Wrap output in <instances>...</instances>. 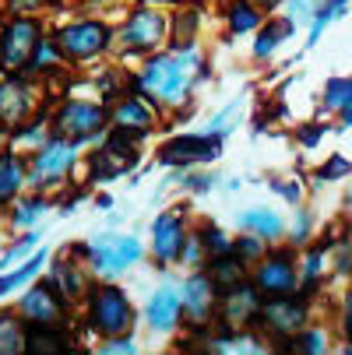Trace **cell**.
<instances>
[{
	"label": "cell",
	"mask_w": 352,
	"mask_h": 355,
	"mask_svg": "<svg viewBox=\"0 0 352 355\" xmlns=\"http://www.w3.org/2000/svg\"><path fill=\"white\" fill-rule=\"evenodd\" d=\"M197 71V57L194 53H180V57H152L141 71V92L156 103H166V106H176L187 98V88H190V78Z\"/></svg>",
	"instance_id": "obj_1"
},
{
	"label": "cell",
	"mask_w": 352,
	"mask_h": 355,
	"mask_svg": "<svg viewBox=\"0 0 352 355\" xmlns=\"http://www.w3.org/2000/svg\"><path fill=\"white\" fill-rule=\"evenodd\" d=\"M35 106L32 88L18 78L0 81V127H22Z\"/></svg>",
	"instance_id": "obj_14"
},
{
	"label": "cell",
	"mask_w": 352,
	"mask_h": 355,
	"mask_svg": "<svg viewBox=\"0 0 352 355\" xmlns=\"http://www.w3.org/2000/svg\"><path fill=\"white\" fill-rule=\"evenodd\" d=\"M88 261H92V268H95L99 275L113 278V275L127 271L134 261H141V243H137L134 236H106V239H95V243L88 246Z\"/></svg>",
	"instance_id": "obj_4"
},
{
	"label": "cell",
	"mask_w": 352,
	"mask_h": 355,
	"mask_svg": "<svg viewBox=\"0 0 352 355\" xmlns=\"http://www.w3.org/2000/svg\"><path fill=\"white\" fill-rule=\"evenodd\" d=\"M240 110H243V103H229V106H226V110L215 116V123H212V134H226V130L233 127V116H236Z\"/></svg>",
	"instance_id": "obj_36"
},
{
	"label": "cell",
	"mask_w": 352,
	"mask_h": 355,
	"mask_svg": "<svg viewBox=\"0 0 352 355\" xmlns=\"http://www.w3.org/2000/svg\"><path fill=\"white\" fill-rule=\"evenodd\" d=\"M25 320L22 313H0V355H18L25 352Z\"/></svg>",
	"instance_id": "obj_22"
},
{
	"label": "cell",
	"mask_w": 352,
	"mask_h": 355,
	"mask_svg": "<svg viewBox=\"0 0 352 355\" xmlns=\"http://www.w3.org/2000/svg\"><path fill=\"white\" fill-rule=\"evenodd\" d=\"M296 348H299V352L317 355V352H324V334H321V331H307V334H299V338H296Z\"/></svg>",
	"instance_id": "obj_35"
},
{
	"label": "cell",
	"mask_w": 352,
	"mask_h": 355,
	"mask_svg": "<svg viewBox=\"0 0 352 355\" xmlns=\"http://www.w3.org/2000/svg\"><path fill=\"white\" fill-rule=\"evenodd\" d=\"M233 250H236V257H240V261H258L261 253H265V243H261V236L246 232L243 239H236V243H233Z\"/></svg>",
	"instance_id": "obj_31"
},
{
	"label": "cell",
	"mask_w": 352,
	"mask_h": 355,
	"mask_svg": "<svg viewBox=\"0 0 352 355\" xmlns=\"http://www.w3.org/2000/svg\"><path fill=\"white\" fill-rule=\"evenodd\" d=\"M307 229H310V215H307V211H299V218H296V232H292V239H307Z\"/></svg>",
	"instance_id": "obj_42"
},
{
	"label": "cell",
	"mask_w": 352,
	"mask_h": 355,
	"mask_svg": "<svg viewBox=\"0 0 352 355\" xmlns=\"http://www.w3.org/2000/svg\"><path fill=\"white\" fill-rule=\"evenodd\" d=\"M240 225L246 232H254L261 239H278L285 232V222L278 218V211H268V208H254V211H243Z\"/></svg>",
	"instance_id": "obj_20"
},
{
	"label": "cell",
	"mask_w": 352,
	"mask_h": 355,
	"mask_svg": "<svg viewBox=\"0 0 352 355\" xmlns=\"http://www.w3.org/2000/svg\"><path fill=\"white\" fill-rule=\"evenodd\" d=\"M46 264V250H35L32 253V257H28V264L25 268H18V271H11V275H4V278H0V295H4V292H11L15 285H25L28 278H35V271Z\"/></svg>",
	"instance_id": "obj_27"
},
{
	"label": "cell",
	"mask_w": 352,
	"mask_h": 355,
	"mask_svg": "<svg viewBox=\"0 0 352 355\" xmlns=\"http://www.w3.org/2000/svg\"><path fill=\"white\" fill-rule=\"evenodd\" d=\"M28 250H35V236H25V239H18L15 246H8L4 253H0V268H15Z\"/></svg>",
	"instance_id": "obj_34"
},
{
	"label": "cell",
	"mask_w": 352,
	"mask_h": 355,
	"mask_svg": "<svg viewBox=\"0 0 352 355\" xmlns=\"http://www.w3.org/2000/svg\"><path fill=\"white\" fill-rule=\"evenodd\" d=\"M342 120H345V123L352 127V106H349V110H342Z\"/></svg>",
	"instance_id": "obj_44"
},
{
	"label": "cell",
	"mask_w": 352,
	"mask_h": 355,
	"mask_svg": "<svg viewBox=\"0 0 352 355\" xmlns=\"http://www.w3.org/2000/svg\"><path fill=\"white\" fill-rule=\"evenodd\" d=\"M289 32H292V21H268L261 28L258 42H254V57H271L275 49H278V42H285Z\"/></svg>",
	"instance_id": "obj_26"
},
{
	"label": "cell",
	"mask_w": 352,
	"mask_h": 355,
	"mask_svg": "<svg viewBox=\"0 0 352 355\" xmlns=\"http://www.w3.org/2000/svg\"><path fill=\"white\" fill-rule=\"evenodd\" d=\"M342 11H345V0H324L321 11H317V21H314V32H310V42H317V39H321V32H324V25H328V21H335Z\"/></svg>",
	"instance_id": "obj_30"
},
{
	"label": "cell",
	"mask_w": 352,
	"mask_h": 355,
	"mask_svg": "<svg viewBox=\"0 0 352 355\" xmlns=\"http://www.w3.org/2000/svg\"><path fill=\"white\" fill-rule=\"evenodd\" d=\"M194 28H197V11H183V15H176V28H173V42L176 46H187L190 39H194Z\"/></svg>",
	"instance_id": "obj_32"
},
{
	"label": "cell",
	"mask_w": 352,
	"mask_h": 355,
	"mask_svg": "<svg viewBox=\"0 0 352 355\" xmlns=\"http://www.w3.org/2000/svg\"><path fill=\"white\" fill-rule=\"evenodd\" d=\"M103 352H106V355H131V352H134V341L117 334V338H110V341L103 345Z\"/></svg>",
	"instance_id": "obj_40"
},
{
	"label": "cell",
	"mask_w": 352,
	"mask_h": 355,
	"mask_svg": "<svg viewBox=\"0 0 352 355\" xmlns=\"http://www.w3.org/2000/svg\"><path fill=\"white\" fill-rule=\"evenodd\" d=\"M261 324L271 331V334H296L299 327L307 324V306L303 302H296L289 295H271V302H265L261 306Z\"/></svg>",
	"instance_id": "obj_12"
},
{
	"label": "cell",
	"mask_w": 352,
	"mask_h": 355,
	"mask_svg": "<svg viewBox=\"0 0 352 355\" xmlns=\"http://www.w3.org/2000/svg\"><path fill=\"white\" fill-rule=\"evenodd\" d=\"M18 313L28 327H60L64 324V295L53 285H35L25 292Z\"/></svg>",
	"instance_id": "obj_7"
},
{
	"label": "cell",
	"mask_w": 352,
	"mask_h": 355,
	"mask_svg": "<svg viewBox=\"0 0 352 355\" xmlns=\"http://www.w3.org/2000/svg\"><path fill=\"white\" fill-rule=\"evenodd\" d=\"M113 123H117L120 130L144 134V130H152V123H156V113H152V106H148L144 98L131 95V98H124V103L117 106V113H113Z\"/></svg>",
	"instance_id": "obj_18"
},
{
	"label": "cell",
	"mask_w": 352,
	"mask_h": 355,
	"mask_svg": "<svg viewBox=\"0 0 352 355\" xmlns=\"http://www.w3.org/2000/svg\"><path fill=\"white\" fill-rule=\"evenodd\" d=\"M67 348V338L57 327H32L25 334V352L28 355H60Z\"/></svg>",
	"instance_id": "obj_21"
},
{
	"label": "cell",
	"mask_w": 352,
	"mask_h": 355,
	"mask_svg": "<svg viewBox=\"0 0 352 355\" xmlns=\"http://www.w3.org/2000/svg\"><path fill=\"white\" fill-rule=\"evenodd\" d=\"M258 313H261L258 288H250V285H236V288L222 292V324H226L229 331L246 327Z\"/></svg>",
	"instance_id": "obj_15"
},
{
	"label": "cell",
	"mask_w": 352,
	"mask_h": 355,
	"mask_svg": "<svg viewBox=\"0 0 352 355\" xmlns=\"http://www.w3.org/2000/svg\"><path fill=\"white\" fill-rule=\"evenodd\" d=\"M156 4H176V0H156Z\"/></svg>",
	"instance_id": "obj_45"
},
{
	"label": "cell",
	"mask_w": 352,
	"mask_h": 355,
	"mask_svg": "<svg viewBox=\"0 0 352 355\" xmlns=\"http://www.w3.org/2000/svg\"><path fill=\"white\" fill-rule=\"evenodd\" d=\"M60 46L53 42V39H39V46H35V53H32V67L35 71H53L57 64H60Z\"/></svg>",
	"instance_id": "obj_29"
},
{
	"label": "cell",
	"mask_w": 352,
	"mask_h": 355,
	"mask_svg": "<svg viewBox=\"0 0 352 355\" xmlns=\"http://www.w3.org/2000/svg\"><path fill=\"white\" fill-rule=\"evenodd\" d=\"M314 8H310V0H292V18H299V15H310Z\"/></svg>",
	"instance_id": "obj_43"
},
{
	"label": "cell",
	"mask_w": 352,
	"mask_h": 355,
	"mask_svg": "<svg viewBox=\"0 0 352 355\" xmlns=\"http://www.w3.org/2000/svg\"><path fill=\"white\" fill-rule=\"evenodd\" d=\"M324 106L328 110H349L352 106V78H335V81H328V88H324Z\"/></svg>",
	"instance_id": "obj_28"
},
{
	"label": "cell",
	"mask_w": 352,
	"mask_h": 355,
	"mask_svg": "<svg viewBox=\"0 0 352 355\" xmlns=\"http://www.w3.org/2000/svg\"><path fill=\"white\" fill-rule=\"evenodd\" d=\"M349 169H352V166H349V162H345L342 155H335V159H331V162H328V166L321 169V180H338V176H345Z\"/></svg>",
	"instance_id": "obj_39"
},
{
	"label": "cell",
	"mask_w": 352,
	"mask_h": 355,
	"mask_svg": "<svg viewBox=\"0 0 352 355\" xmlns=\"http://www.w3.org/2000/svg\"><path fill=\"white\" fill-rule=\"evenodd\" d=\"M106 127V113H103V106H95V103H64L60 106V113H57V123H53V130H57V137H67V141H85V137H92V134H99Z\"/></svg>",
	"instance_id": "obj_6"
},
{
	"label": "cell",
	"mask_w": 352,
	"mask_h": 355,
	"mask_svg": "<svg viewBox=\"0 0 352 355\" xmlns=\"http://www.w3.org/2000/svg\"><path fill=\"white\" fill-rule=\"evenodd\" d=\"M74 159H78V148H74V141H67V137H57V141H49L46 148H39V155H35V162H32V183L35 187H42V183H57L71 166H74Z\"/></svg>",
	"instance_id": "obj_9"
},
{
	"label": "cell",
	"mask_w": 352,
	"mask_h": 355,
	"mask_svg": "<svg viewBox=\"0 0 352 355\" xmlns=\"http://www.w3.org/2000/svg\"><path fill=\"white\" fill-rule=\"evenodd\" d=\"M212 282H215V288H219V295L222 292H229V288H236V285H243V261L240 257H212Z\"/></svg>",
	"instance_id": "obj_23"
},
{
	"label": "cell",
	"mask_w": 352,
	"mask_h": 355,
	"mask_svg": "<svg viewBox=\"0 0 352 355\" xmlns=\"http://www.w3.org/2000/svg\"><path fill=\"white\" fill-rule=\"evenodd\" d=\"M258 4H275V0H258Z\"/></svg>",
	"instance_id": "obj_46"
},
{
	"label": "cell",
	"mask_w": 352,
	"mask_h": 355,
	"mask_svg": "<svg viewBox=\"0 0 352 355\" xmlns=\"http://www.w3.org/2000/svg\"><path fill=\"white\" fill-rule=\"evenodd\" d=\"M201 243H205V250H208V257H222V253H229L233 250V243L222 236V229H205V232H201Z\"/></svg>",
	"instance_id": "obj_33"
},
{
	"label": "cell",
	"mask_w": 352,
	"mask_h": 355,
	"mask_svg": "<svg viewBox=\"0 0 352 355\" xmlns=\"http://www.w3.org/2000/svg\"><path fill=\"white\" fill-rule=\"evenodd\" d=\"M226 21H229V32H233V35H243V32H254V28L261 25V15H258L254 4H246V0H236V4H229Z\"/></svg>",
	"instance_id": "obj_25"
},
{
	"label": "cell",
	"mask_w": 352,
	"mask_h": 355,
	"mask_svg": "<svg viewBox=\"0 0 352 355\" xmlns=\"http://www.w3.org/2000/svg\"><path fill=\"white\" fill-rule=\"evenodd\" d=\"M166 28H169L166 15H159V11H152V8H137V11L127 18V25L120 28V42H124L127 49H137V53H144V49H156V46L166 39Z\"/></svg>",
	"instance_id": "obj_8"
},
{
	"label": "cell",
	"mask_w": 352,
	"mask_h": 355,
	"mask_svg": "<svg viewBox=\"0 0 352 355\" xmlns=\"http://www.w3.org/2000/svg\"><path fill=\"white\" fill-rule=\"evenodd\" d=\"M57 46L67 60H92L110 46V28L103 21H74L57 35Z\"/></svg>",
	"instance_id": "obj_5"
},
{
	"label": "cell",
	"mask_w": 352,
	"mask_h": 355,
	"mask_svg": "<svg viewBox=\"0 0 352 355\" xmlns=\"http://www.w3.org/2000/svg\"><path fill=\"white\" fill-rule=\"evenodd\" d=\"M49 0H8V11L11 15H32V11H42Z\"/></svg>",
	"instance_id": "obj_38"
},
{
	"label": "cell",
	"mask_w": 352,
	"mask_h": 355,
	"mask_svg": "<svg viewBox=\"0 0 352 355\" xmlns=\"http://www.w3.org/2000/svg\"><path fill=\"white\" fill-rule=\"evenodd\" d=\"M39 21L32 18H15L4 32H0V67L18 74L32 64V53L39 46Z\"/></svg>",
	"instance_id": "obj_3"
},
{
	"label": "cell",
	"mask_w": 352,
	"mask_h": 355,
	"mask_svg": "<svg viewBox=\"0 0 352 355\" xmlns=\"http://www.w3.org/2000/svg\"><path fill=\"white\" fill-rule=\"evenodd\" d=\"M219 134H190V137H176L162 148V162L166 166H190V162H208L219 155Z\"/></svg>",
	"instance_id": "obj_11"
},
{
	"label": "cell",
	"mask_w": 352,
	"mask_h": 355,
	"mask_svg": "<svg viewBox=\"0 0 352 355\" xmlns=\"http://www.w3.org/2000/svg\"><path fill=\"white\" fill-rule=\"evenodd\" d=\"M183 243H187V229H183V218L176 211H166L156 218L152 225V250H156V257L162 264H173L180 261V253H183Z\"/></svg>",
	"instance_id": "obj_13"
},
{
	"label": "cell",
	"mask_w": 352,
	"mask_h": 355,
	"mask_svg": "<svg viewBox=\"0 0 352 355\" xmlns=\"http://www.w3.org/2000/svg\"><path fill=\"white\" fill-rule=\"evenodd\" d=\"M183 313L194 327H205L212 320V310H215V299H219V288L212 282V275H190L187 285H183Z\"/></svg>",
	"instance_id": "obj_10"
},
{
	"label": "cell",
	"mask_w": 352,
	"mask_h": 355,
	"mask_svg": "<svg viewBox=\"0 0 352 355\" xmlns=\"http://www.w3.org/2000/svg\"><path fill=\"white\" fill-rule=\"evenodd\" d=\"M25 187V162L18 155H0V208L11 205Z\"/></svg>",
	"instance_id": "obj_19"
},
{
	"label": "cell",
	"mask_w": 352,
	"mask_h": 355,
	"mask_svg": "<svg viewBox=\"0 0 352 355\" xmlns=\"http://www.w3.org/2000/svg\"><path fill=\"white\" fill-rule=\"evenodd\" d=\"M49 285H53L64 299H67V295L74 299V295H81V292H85V275L78 271V264H74V261H60V264L53 268V282H49Z\"/></svg>",
	"instance_id": "obj_24"
},
{
	"label": "cell",
	"mask_w": 352,
	"mask_h": 355,
	"mask_svg": "<svg viewBox=\"0 0 352 355\" xmlns=\"http://www.w3.org/2000/svg\"><path fill=\"white\" fill-rule=\"evenodd\" d=\"M88 324L92 331H99L103 338H117V334H127L131 324H134V310L120 288L113 285H103L88 295Z\"/></svg>",
	"instance_id": "obj_2"
},
{
	"label": "cell",
	"mask_w": 352,
	"mask_h": 355,
	"mask_svg": "<svg viewBox=\"0 0 352 355\" xmlns=\"http://www.w3.org/2000/svg\"><path fill=\"white\" fill-rule=\"evenodd\" d=\"M321 271H324V253L317 250V253H310V257H307V264H303V275H307V282H314Z\"/></svg>",
	"instance_id": "obj_41"
},
{
	"label": "cell",
	"mask_w": 352,
	"mask_h": 355,
	"mask_svg": "<svg viewBox=\"0 0 352 355\" xmlns=\"http://www.w3.org/2000/svg\"><path fill=\"white\" fill-rule=\"evenodd\" d=\"M42 211H46V205H42V200H25V208H18V211H15V222H18V225H25V222L39 218Z\"/></svg>",
	"instance_id": "obj_37"
},
{
	"label": "cell",
	"mask_w": 352,
	"mask_h": 355,
	"mask_svg": "<svg viewBox=\"0 0 352 355\" xmlns=\"http://www.w3.org/2000/svg\"><path fill=\"white\" fill-rule=\"evenodd\" d=\"M258 292L261 295H292L296 292V264L285 253L265 257L258 268Z\"/></svg>",
	"instance_id": "obj_16"
},
{
	"label": "cell",
	"mask_w": 352,
	"mask_h": 355,
	"mask_svg": "<svg viewBox=\"0 0 352 355\" xmlns=\"http://www.w3.org/2000/svg\"><path fill=\"white\" fill-rule=\"evenodd\" d=\"M180 313H183V299H180V292H176L173 285H162L152 299H148V310H144L152 331H169V327H176Z\"/></svg>",
	"instance_id": "obj_17"
}]
</instances>
